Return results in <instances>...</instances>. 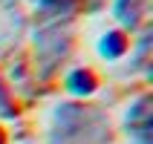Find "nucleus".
<instances>
[{
	"instance_id": "1",
	"label": "nucleus",
	"mask_w": 153,
	"mask_h": 144,
	"mask_svg": "<svg viewBox=\"0 0 153 144\" xmlns=\"http://www.w3.org/2000/svg\"><path fill=\"white\" fill-rule=\"evenodd\" d=\"M110 121L101 110L84 104H64L55 110L49 144H107Z\"/></svg>"
},
{
	"instance_id": "2",
	"label": "nucleus",
	"mask_w": 153,
	"mask_h": 144,
	"mask_svg": "<svg viewBox=\"0 0 153 144\" xmlns=\"http://www.w3.org/2000/svg\"><path fill=\"white\" fill-rule=\"evenodd\" d=\"M124 127L133 144H150V98L139 95L124 112Z\"/></svg>"
},
{
	"instance_id": "3",
	"label": "nucleus",
	"mask_w": 153,
	"mask_h": 144,
	"mask_svg": "<svg viewBox=\"0 0 153 144\" xmlns=\"http://www.w3.org/2000/svg\"><path fill=\"white\" fill-rule=\"evenodd\" d=\"M67 89L69 95H75V98H90V95L98 89V84H101V78H98V72L90 66H75L67 72Z\"/></svg>"
},
{
	"instance_id": "4",
	"label": "nucleus",
	"mask_w": 153,
	"mask_h": 144,
	"mask_svg": "<svg viewBox=\"0 0 153 144\" xmlns=\"http://www.w3.org/2000/svg\"><path fill=\"white\" fill-rule=\"evenodd\" d=\"M130 49H133V41H130V35L124 29H110L98 41V55L107 61H121Z\"/></svg>"
},
{
	"instance_id": "5",
	"label": "nucleus",
	"mask_w": 153,
	"mask_h": 144,
	"mask_svg": "<svg viewBox=\"0 0 153 144\" xmlns=\"http://www.w3.org/2000/svg\"><path fill=\"white\" fill-rule=\"evenodd\" d=\"M113 12H116V20L121 23V29L133 32L147 17V0H113Z\"/></svg>"
},
{
	"instance_id": "6",
	"label": "nucleus",
	"mask_w": 153,
	"mask_h": 144,
	"mask_svg": "<svg viewBox=\"0 0 153 144\" xmlns=\"http://www.w3.org/2000/svg\"><path fill=\"white\" fill-rule=\"evenodd\" d=\"M0 115H3V118L17 115V112H15V95H12V89H9L3 72H0Z\"/></svg>"
},
{
	"instance_id": "7",
	"label": "nucleus",
	"mask_w": 153,
	"mask_h": 144,
	"mask_svg": "<svg viewBox=\"0 0 153 144\" xmlns=\"http://www.w3.org/2000/svg\"><path fill=\"white\" fill-rule=\"evenodd\" d=\"M0 144H6V133H3V127H0Z\"/></svg>"
}]
</instances>
